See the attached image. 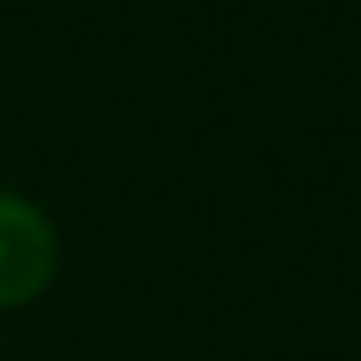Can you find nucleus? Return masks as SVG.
<instances>
[{
  "instance_id": "nucleus-1",
  "label": "nucleus",
  "mask_w": 361,
  "mask_h": 361,
  "mask_svg": "<svg viewBox=\"0 0 361 361\" xmlns=\"http://www.w3.org/2000/svg\"><path fill=\"white\" fill-rule=\"evenodd\" d=\"M54 260H59L54 224L27 197L0 192V308L32 303L54 276Z\"/></svg>"
}]
</instances>
